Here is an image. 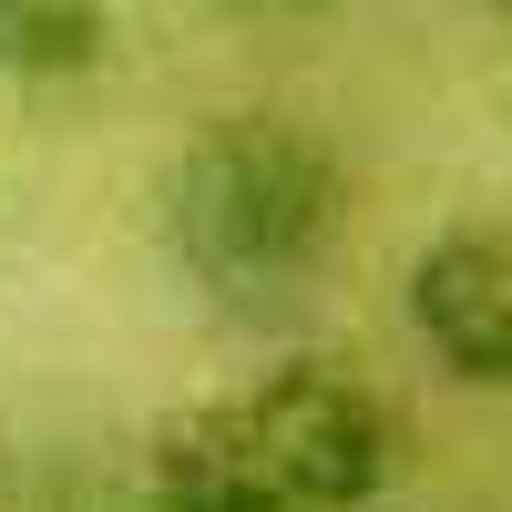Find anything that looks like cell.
<instances>
[{
	"label": "cell",
	"mask_w": 512,
	"mask_h": 512,
	"mask_svg": "<svg viewBox=\"0 0 512 512\" xmlns=\"http://www.w3.org/2000/svg\"><path fill=\"white\" fill-rule=\"evenodd\" d=\"M400 482L390 400L338 359H287L185 400L144 441V512H369Z\"/></svg>",
	"instance_id": "cell-1"
},
{
	"label": "cell",
	"mask_w": 512,
	"mask_h": 512,
	"mask_svg": "<svg viewBox=\"0 0 512 512\" xmlns=\"http://www.w3.org/2000/svg\"><path fill=\"white\" fill-rule=\"evenodd\" d=\"M338 236H349V164L297 113H216L164 175V246L226 308L297 297L338 256Z\"/></svg>",
	"instance_id": "cell-2"
},
{
	"label": "cell",
	"mask_w": 512,
	"mask_h": 512,
	"mask_svg": "<svg viewBox=\"0 0 512 512\" xmlns=\"http://www.w3.org/2000/svg\"><path fill=\"white\" fill-rule=\"evenodd\" d=\"M410 328L451 379L512 390V226H441L410 256Z\"/></svg>",
	"instance_id": "cell-3"
},
{
	"label": "cell",
	"mask_w": 512,
	"mask_h": 512,
	"mask_svg": "<svg viewBox=\"0 0 512 512\" xmlns=\"http://www.w3.org/2000/svg\"><path fill=\"white\" fill-rule=\"evenodd\" d=\"M113 52H123L113 0H0V82H11V93L93 82Z\"/></svg>",
	"instance_id": "cell-4"
},
{
	"label": "cell",
	"mask_w": 512,
	"mask_h": 512,
	"mask_svg": "<svg viewBox=\"0 0 512 512\" xmlns=\"http://www.w3.org/2000/svg\"><path fill=\"white\" fill-rule=\"evenodd\" d=\"M226 11H297V0H226Z\"/></svg>",
	"instance_id": "cell-5"
},
{
	"label": "cell",
	"mask_w": 512,
	"mask_h": 512,
	"mask_svg": "<svg viewBox=\"0 0 512 512\" xmlns=\"http://www.w3.org/2000/svg\"><path fill=\"white\" fill-rule=\"evenodd\" d=\"M492 11H512V0H492Z\"/></svg>",
	"instance_id": "cell-6"
}]
</instances>
